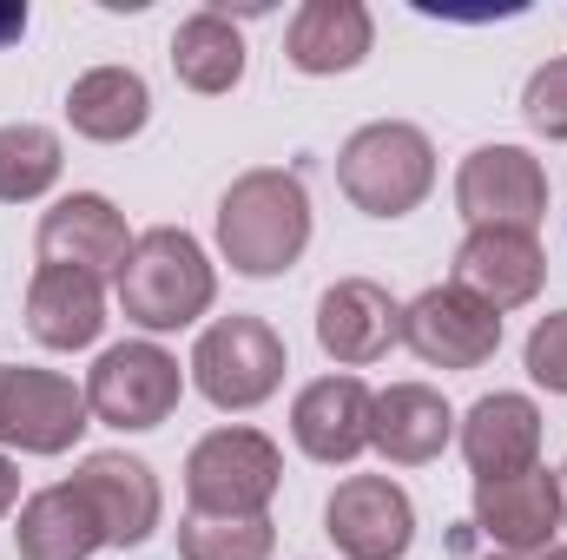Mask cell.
<instances>
[{
  "mask_svg": "<svg viewBox=\"0 0 567 560\" xmlns=\"http://www.w3.org/2000/svg\"><path fill=\"white\" fill-rule=\"evenodd\" d=\"M370 40H377V27H370L363 0H303L284 27V60L310 80H330V73L363 66Z\"/></svg>",
  "mask_w": 567,
  "mask_h": 560,
  "instance_id": "cell-17",
  "label": "cell"
},
{
  "mask_svg": "<svg viewBox=\"0 0 567 560\" xmlns=\"http://www.w3.org/2000/svg\"><path fill=\"white\" fill-rule=\"evenodd\" d=\"M317 343L330 363L363 370L390 356V343H403V303L377 278H337L317 297Z\"/></svg>",
  "mask_w": 567,
  "mask_h": 560,
  "instance_id": "cell-14",
  "label": "cell"
},
{
  "mask_svg": "<svg viewBox=\"0 0 567 560\" xmlns=\"http://www.w3.org/2000/svg\"><path fill=\"white\" fill-rule=\"evenodd\" d=\"M33 245H40V265L86 271V278H106V271L120 278V265H126V251H133V231H126V211H120L113 198H100V191H66V198L40 218Z\"/></svg>",
  "mask_w": 567,
  "mask_h": 560,
  "instance_id": "cell-12",
  "label": "cell"
},
{
  "mask_svg": "<svg viewBox=\"0 0 567 560\" xmlns=\"http://www.w3.org/2000/svg\"><path fill=\"white\" fill-rule=\"evenodd\" d=\"M455 435H462V455H468L475 481H488V475H522V468L542 462V409H535L528 396H515V390L482 396V403L462 416Z\"/></svg>",
  "mask_w": 567,
  "mask_h": 560,
  "instance_id": "cell-19",
  "label": "cell"
},
{
  "mask_svg": "<svg viewBox=\"0 0 567 560\" xmlns=\"http://www.w3.org/2000/svg\"><path fill=\"white\" fill-rule=\"evenodd\" d=\"M475 535L508 548V554H548L555 535H561V488L555 475L535 462L522 475H488L475 481Z\"/></svg>",
  "mask_w": 567,
  "mask_h": 560,
  "instance_id": "cell-11",
  "label": "cell"
},
{
  "mask_svg": "<svg viewBox=\"0 0 567 560\" xmlns=\"http://www.w3.org/2000/svg\"><path fill=\"white\" fill-rule=\"evenodd\" d=\"M449 435H455V409L442 403V390H429V383L377 390V403H370V448L383 462L423 468V462H435L449 448Z\"/></svg>",
  "mask_w": 567,
  "mask_h": 560,
  "instance_id": "cell-18",
  "label": "cell"
},
{
  "mask_svg": "<svg viewBox=\"0 0 567 560\" xmlns=\"http://www.w3.org/2000/svg\"><path fill=\"white\" fill-rule=\"evenodd\" d=\"M403 343L429 370H482L502 350V317L462 283H435L416 303H403Z\"/></svg>",
  "mask_w": 567,
  "mask_h": 560,
  "instance_id": "cell-10",
  "label": "cell"
},
{
  "mask_svg": "<svg viewBox=\"0 0 567 560\" xmlns=\"http://www.w3.org/2000/svg\"><path fill=\"white\" fill-rule=\"evenodd\" d=\"M93 428L86 383L33 363H0V448L20 455H66Z\"/></svg>",
  "mask_w": 567,
  "mask_h": 560,
  "instance_id": "cell-7",
  "label": "cell"
},
{
  "mask_svg": "<svg viewBox=\"0 0 567 560\" xmlns=\"http://www.w3.org/2000/svg\"><path fill=\"white\" fill-rule=\"evenodd\" d=\"M13 501H20V468L0 455V515H13Z\"/></svg>",
  "mask_w": 567,
  "mask_h": 560,
  "instance_id": "cell-30",
  "label": "cell"
},
{
  "mask_svg": "<svg viewBox=\"0 0 567 560\" xmlns=\"http://www.w3.org/2000/svg\"><path fill=\"white\" fill-rule=\"evenodd\" d=\"M284 370H290L284 336L265 317H245V310L218 317V323L198 336V350H192V383H198V396H205L212 409H231V416L271 403L278 383H284Z\"/></svg>",
  "mask_w": 567,
  "mask_h": 560,
  "instance_id": "cell-4",
  "label": "cell"
},
{
  "mask_svg": "<svg viewBox=\"0 0 567 560\" xmlns=\"http://www.w3.org/2000/svg\"><path fill=\"white\" fill-rule=\"evenodd\" d=\"M455 283L468 297H482L495 317L502 310H522L548 283V251H542L535 231H495V225L488 231H468L455 245Z\"/></svg>",
  "mask_w": 567,
  "mask_h": 560,
  "instance_id": "cell-15",
  "label": "cell"
},
{
  "mask_svg": "<svg viewBox=\"0 0 567 560\" xmlns=\"http://www.w3.org/2000/svg\"><path fill=\"white\" fill-rule=\"evenodd\" d=\"M27 33V7H13V0H0V46H13Z\"/></svg>",
  "mask_w": 567,
  "mask_h": 560,
  "instance_id": "cell-29",
  "label": "cell"
},
{
  "mask_svg": "<svg viewBox=\"0 0 567 560\" xmlns=\"http://www.w3.org/2000/svg\"><path fill=\"white\" fill-rule=\"evenodd\" d=\"M455 211L468 231H535L548 218V172L528 145H475L455 172Z\"/></svg>",
  "mask_w": 567,
  "mask_h": 560,
  "instance_id": "cell-8",
  "label": "cell"
},
{
  "mask_svg": "<svg viewBox=\"0 0 567 560\" xmlns=\"http://www.w3.org/2000/svg\"><path fill=\"white\" fill-rule=\"evenodd\" d=\"M178 396H185V370L152 336L100 350V363L86 370V409L106 428H158L178 409Z\"/></svg>",
  "mask_w": 567,
  "mask_h": 560,
  "instance_id": "cell-6",
  "label": "cell"
},
{
  "mask_svg": "<svg viewBox=\"0 0 567 560\" xmlns=\"http://www.w3.org/2000/svg\"><path fill=\"white\" fill-rule=\"evenodd\" d=\"M172 73L192 93H205V100L231 93L245 80V33H238V20L225 7H205V13L178 20V33H172Z\"/></svg>",
  "mask_w": 567,
  "mask_h": 560,
  "instance_id": "cell-23",
  "label": "cell"
},
{
  "mask_svg": "<svg viewBox=\"0 0 567 560\" xmlns=\"http://www.w3.org/2000/svg\"><path fill=\"white\" fill-rule=\"evenodd\" d=\"M555 488H561V528H567V462L555 468Z\"/></svg>",
  "mask_w": 567,
  "mask_h": 560,
  "instance_id": "cell-31",
  "label": "cell"
},
{
  "mask_svg": "<svg viewBox=\"0 0 567 560\" xmlns=\"http://www.w3.org/2000/svg\"><path fill=\"white\" fill-rule=\"evenodd\" d=\"M60 165H66V145L53 126H33V120L0 126V205L47 198L60 185Z\"/></svg>",
  "mask_w": 567,
  "mask_h": 560,
  "instance_id": "cell-24",
  "label": "cell"
},
{
  "mask_svg": "<svg viewBox=\"0 0 567 560\" xmlns=\"http://www.w3.org/2000/svg\"><path fill=\"white\" fill-rule=\"evenodd\" d=\"M284 455L258 428H212L185 455V501L192 515H265L278 501Z\"/></svg>",
  "mask_w": 567,
  "mask_h": 560,
  "instance_id": "cell-5",
  "label": "cell"
},
{
  "mask_svg": "<svg viewBox=\"0 0 567 560\" xmlns=\"http://www.w3.org/2000/svg\"><path fill=\"white\" fill-rule=\"evenodd\" d=\"M218 251L238 278H284L310 251V191L284 165H251L218 198Z\"/></svg>",
  "mask_w": 567,
  "mask_h": 560,
  "instance_id": "cell-1",
  "label": "cell"
},
{
  "mask_svg": "<svg viewBox=\"0 0 567 560\" xmlns=\"http://www.w3.org/2000/svg\"><path fill=\"white\" fill-rule=\"evenodd\" d=\"M27 330L47 350H86V343H100V330H106V290H100V278L40 265L33 283H27Z\"/></svg>",
  "mask_w": 567,
  "mask_h": 560,
  "instance_id": "cell-20",
  "label": "cell"
},
{
  "mask_svg": "<svg viewBox=\"0 0 567 560\" xmlns=\"http://www.w3.org/2000/svg\"><path fill=\"white\" fill-rule=\"evenodd\" d=\"M337 185L363 218H410L435 191V145L410 120L357 126L337 152Z\"/></svg>",
  "mask_w": 567,
  "mask_h": 560,
  "instance_id": "cell-3",
  "label": "cell"
},
{
  "mask_svg": "<svg viewBox=\"0 0 567 560\" xmlns=\"http://www.w3.org/2000/svg\"><path fill=\"white\" fill-rule=\"evenodd\" d=\"M66 120L73 133L93 145H126L145 133L152 120V86H145L133 66H93L66 86Z\"/></svg>",
  "mask_w": 567,
  "mask_h": 560,
  "instance_id": "cell-22",
  "label": "cell"
},
{
  "mask_svg": "<svg viewBox=\"0 0 567 560\" xmlns=\"http://www.w3.org/2000/svg\"><path fill=\"white\" fill-rule=\"evenodd\" d=\"M278 528L271 515H185L178 521V560H271Z\"/></svg>",
  "mask_w": 567,
  "mask_h": 560,
  "instance_id": "cell-25",
  "label": "cell"
},
{
  "mask_svg": "<svg viewBox=\"0 0 567 560\" xmlns=\"http://www.w3.org/2000/svg\"><path fill=\"white\" fill-rule=\"evenodd\" d=\"M449 554H455V560H542V554H508V548L482 541V535H475V521H462V528L449 535Z\"/></svg>",
  "mask_w": 567,
  "mask_h": 560,
  "instance_id": "cell-28",
  "label": "cell"
},
{
  "mask_svg": "<svg viewBox=\"0 0 567 560\" xmlns=\"http://www.w3.org/2000/svg\"><path fill=\"white\" fill-rule=\"evenodd\" d=\"M13 548H20V560H93L106 548V528L73 481H53V488L20 501Z\"/></svg>",
  "mask_w": 567,
  "mask_h": 560,
  "instance_id": "cell-21",
  "label": "cell"
},
{
  "mask_svg": "<svg viewBox=\"0 0 567 560\" xmlns=\"http://www.w3.org/2000/svg\"><path fill=\"white\" fill-rule=\"evenodd\" d=\"M218 297V271L205 258V245L178 225H152L133 238L126 265H120V310L126 323H140L145 336H165V330H185L212 310Z\"/></svg>",
  "mask_w": 567,
  "mask_h": 560,
  "instance_id": "cell-2",
  "label": "cell"
},
{
  "mask_svg": "<svg viewBox=\"0 0 567 560\" xmlns=\"http://www.w3.org/2000/svg\"><path fill=\"white\" fill-rule=\"evenodd\" d=\"M522 120H528L542 139H567V60H548V66L528 73Z\"/></svg>",
  "mask_w": 567,
  "mask_h": 560,
  "instance_id": "cell-26",
  "label": "cell"
},
{
  "mask_svg": "<svg viewBox=\"0 0 567 560\" xmlns=\"http://www.w3.org/2000/svg\"><path fill=\"white\" fill-rule=\"evenodd\" d=\"M73 488L86 495V508L100 515L106 528V548H140L158 535V515H165V495H158V475L152 462L126 455V448H100L73 468Z\"/></svg>",
  "mask_w": 567,
  "mask_h": 560,
  "instance_id": "cell-13",
  "label": "cell"
},
{
  "mask_svg": "<svg viewBox=\"0 0 567 560\" xmlns=\"http://www.w3.org/2000/svg\"><path fill=\"white\" fill-rule=\"evenodd\" d=\"M542 560H567V548H548V554H542Z\"/></svg>",
  "mask_w": 567,
  "mask_h": 560,
  "instance_id": "cell-32",
  "label": "cell"
},
{
  "mask_svg": "<svg viewBox=\"0 0 567 560\" xmlns=\"http://www.w3.org/2000/svg\"><path fill=\"white\" fill-rule=\"evenodd\" d=\"M370 403H377V390L363 376H317V383H303L297 403H290L297 448L310 462H323V468L357 462L370 448Z\"/></svg>",
  "mask_w": 567,
  "mask_h": 560,
  "instance_id": "cell-16",
  "label": "cell"
},
{
  "mask_svg": "<svg viewBox=\"0 0 567 560\" xmlns=\"http://www.w3.org/2000/svg\"><path fill=\"white\" fill-rule=\"evenodd\" d=\"M522 363H528V376H535L548 396H567V310L542 317V323L528 330V350H522Z\"/></svg>",
  "mask_w": 567,
  "mask_h": 560,
  "instance_id": "cell-27",
  "label": "cell"
},
{
  "mask_svg": "<svg viewBox=\"0 0 567 560\" xmlns=\"http://www.w3.org/2000/svg\"><path fill=\"white\" fill-rule=\"evenodd\" d=\"M323 535L343 560H403L416 541V501L390 475H350L323 501Z\"/></svg>",
  "mask_w": 567,
  "mask_h": 560,
  "instance_id": "cell-9",
  "label": "cell"
}]
</instances>
